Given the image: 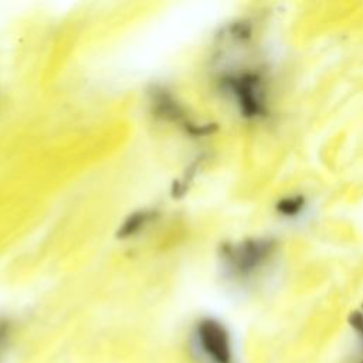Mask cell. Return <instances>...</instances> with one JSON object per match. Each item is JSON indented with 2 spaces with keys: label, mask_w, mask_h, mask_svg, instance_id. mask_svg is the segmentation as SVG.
<instances>
[{
  "label": "cell",
  "mask_w": 363,
  "mask_h": 363,
  "mask_svg": "<svg viewBox=\"0 0 363 363\" xmlns=\"http://www.w3.org/2000/svg\"><path fill=\"white\" fill-rule=\"evenodd\" d=\"M274 250L275 242L269 238L247 240L228 251L227 261L231 264L234 271L240 274H248L267 262Z\"/></svg>",
  "instance_id": "6da1fadb"
},
{
  "label": "cell",
  "mask_w": 363,
  "mask_h": 363,
  "mask_svg": "<svg viewBox=\"0 0 363 363\" xmlns=\"http://www.w3.org/2000/svg\"><path fill=\"white\" fill-rule=\"evenodd\" d=\"M305 206V200L301 196H289L277 203V211L285 217L298 216Z\"/></svg>",
  "instance_id": "277c9868"
},
{
  "label": "cell",
  "mask_w": 363,
  "mask_h": 363,
  "mask_svg": "<svg viewBox=\"0 0 363 363\" xmlns=\"http://www.w3.org/2000/svg\"><path fill=\"white\" fill-rule=\"evenodd\" d=\"M201 347L216 363L231 362V347L228 333L223 325L213 319L201 322L199 328Z\"/></svg>",
  "instance_id": "3957f363"
},
{
  "label": "cell",
  "mask_w": 363,
  "mask_h": 363,
  "mask_svg": "<svg viewBox=\"0 0 363 363\" xmlns=\"http://www.w3.org/2000/svg\"><path fill=\"white\" fill-rule=\"evenodd\" d=\"M233 92L245 116H258L265 108V94L261 78L255 74H242L231 81Z\"/></svg>",
  "instance_id": "7a4b0ae2"
},
{
  "label": "cell",
  "mask_w": 363,
  "mask_h": 363,
  "mask_svg": "<svg viewBox=\"0 0 363 363\" xmlns=\"http://www.w3.org/2000/svg\"><path fill=\"white\" fill-rule=\"evenodd\" d=\"M349 322L353 326V329L363 337V315L360 312H353L349 316Z\"/></svg>",
  "instance_id": "5b68a950"
}]
</instances>
